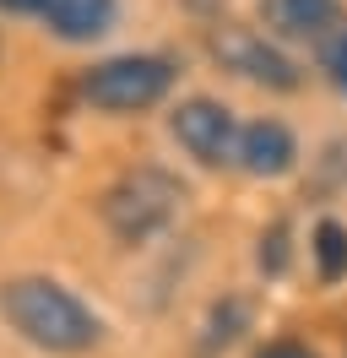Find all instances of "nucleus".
<instances>
[{"label":"nucleus","mask_w":347,"mask_h":358,"mask_svg":"<svg viewBox=\"0 0 347 358\" xmlns=\"http://www.w3.org/2000/svg\"><path fill=\"white\" fill-rule=\"evenodd\" d=\"M260 22L282 38H320L337 22V0H260Z\"/></svg>","instance_id":"8"},{"label":"nucleus","mask_w":347,"mask_h":358,"mask_svg":"<svg viewBox=\"0 0 347 358\" xmlns=\"http://www.w3.org/2000/svg\"><path fill=\"white\" fill-rule=\"evenodd\" d=\"M320 66H325V76H331V82H337V87L347 92V27L325 38V49H320Z\"/></svg>","instance_id":"10"},{"label":"nucleus","mask_w":347,"mask_h":358,"mask_svg":"<svg viewBox=\"0 0 347 358\" xmlns=\"http://www.w3.org/2000/svg\"><path fill=\"white\" fill-rule=\"evenodd\" d=\"M38 17L65 44H92L114 27V0H38Z\"/></svg>","instance_id":"7"},{"label":"nucleus","mask_w":347,"mask_h":358,"mask_svg":"<svg viewBox=\"0 0 347 358\" xmlns=\"http://www.w3.org/2000/svg\"><path fill=\"white\" fill-rule=\"evenodd\" d=\"M212 55L228 71H239L244 82H260V87H277V92L299 87V66H293L277 44H266L260 33H250V27H217L212 33Z\"/></svg>","instance_id":"5"},{"label":"nucleus","mask_w":347,"mask_h":358,"mask_svg":"<svg viewBox=\"0 0 347 358\" xmlns=\"http://www.w3.org/2000/svg\"><path fill=\"white\" fill-rule=\"evenodd\" d=\"M315 266H320V277L325 282H337V277H347V228L342 223H331L325 217L320 228H315Z\"/></svg>","instance_id":"9"},{"label":"nucleus","mask_w":347,"mask_h":358,"mask_svg":"<svg viewBox=\"0 0 347 358\" xmlns=\"http://www.w3.org/2000/svg\"><path fill=\"white\" fill-rule=\"evenodd\" d=\"M293 157H299V147H293V131L282 125V120H250L244 131H239V169L255 179H277L293 169Z\"/></svg>","instance_id":"6"},{"label":"nucleus","mask_w":347,"mask_h":358,"mask_svg":"<svg viewBox=\"0 0 347 358\" xmlns=\"http://www.w3.org/2000/svg\"><path fill=\"white\" fill-rule=\"evenodd\" d=\"M255 358H315L309 348H299V342H271L266 353H255Z\"/></svg>","instance_id":"11"},{"label":"nucleus","mask_w":347,"mask_h":358,"mask_svg":"<svg viewBox=\"0 0 347 358\" xmlns=\"http://www.w3.org/2000/svg\"><path fill=\"white\" fill-rule=\"evenodd\" d=\"M239 125L234 109L228 103H217V98H185L179 109H174V136H179V147L195 157V163H206V169H228L239 163Z\"/></svg>","instance_id":"4"},{"label":"nucleus","mask_w":347,"mask_h":358,"mask_svg":"<svg viewBox=\"0 0 347 358\" xmlns=\"http://www.w3.org/2000/svg\"><path fill=\"white\" fill-rule=\"evenodd\" d=\"M0 315L33 348H49V353H82V348H92L104 336V320L71 288H60L55 277H11V282H0Z\"/></svg>","instance_id":"1"},{"label":"nucleus","mask_w":347,"mask_h":358,"mask_svg":"<svg viewBox=\"0 0 347 358\" xmlns=\"http://www.w3.org/2000/svg\"><path fill=\"white\" fill-rule=\"evenodd\" d=\"M0 11H27V17H38V0H0Z\"/></svg>","instance_id":"12"},{"label":"nucleus","mask_w":347,"mask_h":358,"mask_svg":"<svg viewBox=\"0 0 347 358\" xmlns=\"http://www.w3.org/2000/svg\"><path fill=\"white\" fill-rule=\"evenodd\" d=\"M169 87H174V66L163 55H114V60H98L82 76V98L108 114L152 109Z\"/></svg>","instance_id":"3"},{"label":"nucleus","mask_w":347,"mask_h":358,"mask_svg":"<svg viewBox=\"0 0 347 358\" xmlns=\"http://www.w3.org/2000/svg\"><path fill=\"white\" fill-rule=\"evenodd\" d=\"M179 201H185V185L174 174H163V169L141 163V169H125V174L104 190V223L114 228L120 239L136 245V239L157 234L163 223H174Z\"/></svg>","instance_id":"2"}]
</instances>
